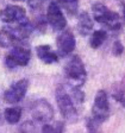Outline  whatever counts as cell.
<instances>
[{"mask_svg": "<svg viewBox=\"0 0 125 133\" xmlns=\"http://www.w3.org/2000/svg\"><path fill=\"white\" fill-rule=\"evenodd\" d=\"M55 97H56L58 109L61 112L63 119L67 122H69V124H75L78 121V118H79L78 109H76V106H75L74 101L70 97L69 93H68L67 88L63 84L57 86Z\"/></svg>", "mask_w": 125, "mask_h": 133, "instance_id": "obj_1", "label": "cell"}, {"mask_svg": "<svg viewBox=\"0 0 125 133\" xmlns=\"http://www.w3.org/2000/svg\"><path fill=\"white\" fill-rule=\"evenodd\" d=\"M64 76L70 86L82 87L87 80V71L80 56L74 55L64 65Z\"/></svg>", "mask_w": 125, "mask_h": 133, "instance_id": "obj_2", "label": "cell"}, {"mask_svg": "<svg viewBox=\"0 0 125 133\" xmlns=\"http://www.w3.org/2000/svg\"><path fill=\"white\" fill-rule=\"evenodd\" d=\"M92 13L95 22L100 24L106 25L110 30L118 31L122 28V23H120L119 14L117 12L111 11L108 7H106L101 3H95L92 5Z\"/></svg>", "mask_w": 125, "mask_h": 133, "instance_id": "obj_3", "label": "cell"}, {"mask_svg": "<svg viewBox=\"0 0 125 133\" xmlns=\"http://www.w3.org/2000/svg\"><path fill=\"white\" fill-rule=\"evenodd\" d=\"M110 116V103H108L107 94L105 90H98L94 97V103L92 107V118L98 122L103 124Z\"/></svg>", "mask_w": 125, "mask_h": 133, "instance_id": "obj_4", "label": "cell"}, {"mask_svg": "<svg viewBox=\"0 0 125 133\" xmlns=\"http://www.w3.org/2000/svg\"><path fill=\"white\" fill-rule=\"evenodd\" d=\"M30 58H31V51L29 48L22 46V45H16L6 55L5 64L10 69L16 68V66H25L29 64Z\"/></svg>", "mask_w": 125, "mask_h": 133, "instance_id": "obj_5", "label": "cell"}, {"mask_svg": "<svg viewBox=\"0 0 125 133\" xmlns=\"http://www.w3.org/2000/svg\"><path fill=\"white\" fill-rule=\"evenodd\" d=\"M31 114L36 122L48 124L54 118V109L45 99H38L31 105Z\"/></svg>", "mask_w": 125, "mask_h": 133, "instance_id": "obj_6", "label": "cell"}, {"mask_svg": "<svg viewBox=\"0 0 125 133\" xmlns=\"http://www.w3.org/2000/svg\"><path fill=\"white\" fill-rule=\"evenodd\" d=\"M29 88V81L26 78H22V80L14 82L13 84L10 86V88L6 89L5 93H4V100H5L7 103H14L20 102L23 99H24L26 91Z\"/></svg>", "mask_w": 125, "mask_h": 133, "instance_id": "obj_7", "label": "cell"}, {"mask_svg": "<svg viewBox=\"0 0 125 133\" xmlns=\"http://www.w3.org/2000/svg\"><path fill=\"white\" fill-rule=\"evenodd\" d=\"M47 22L55 31H61L67 26V19L56 1H51L47 10Z\"/></svg>", "mask_w": 125, "mask_h": 133, "instance_id": "obj_8", "label": "cell"}, {"mask_svg": "<svg viewBox=\"0 0 125 133\" xmlns=\"http://www.w3.org/2000/svg\"><path fill=\"white\" fill-rule=\"evenodd\" d=\"M57 44V55L58 57H66V56L70 55L74 51L75 45H76V41L70 30H64L63 32L57 37L56 41Z\"/></svg>", "mask_w": 125, "mask_h": 133, "instance_id": "obj_9", "label": "cell"}, {"mask_svg": "<svg viewBox=\"0 0 125 133\" xmlns=\"http://www.w3.org/2000/svg\"><path fill=\"white\" fill-rule=\"evenodd\" d=\"M0 19L7 24L20 23L26 20V12L20 6L8 5L0 11Z\"/></svg>", "mask_w": 125, "mask_h": 133, "instance_id": "obj_10", "label": "cell"}, {"mask_svg": "<svg viewBox=\"0 0 125 133\" xmlns=\"http://www.w3.org/2000/svg\"><path fill=\"white\" fill-rule=\"evenodd\" d=\"M36 54L38 56V58L41 59L43 63L45 64H53L57 63L60 57H58L57 52H55L50 45H38L36 48Z\"/></svg>", "mask_w": 125, "mask_h": 133, "instance_id": "obj_11", "label": "cell"}, {"mask_svg": "<svg viewBox=\"0 0 125 133\" xmlns=\"http://www.w3.org/2000/svg\"><path fill=\"white\" fill-rule=\"evenodd\" d=\"M93 25H94V22H93V19L87 12H81L79 14L78 30L81 36H87L93 30Z\"/></svg>", "mask_w": 125, "mask_h": 133, "instance_id": "obj_12", "label": "cell"}, {"mask_svg": "<svg viewBox=\"0 0 125 133\" xmlns=\"http://www.w3.org/2000/svg\"><path fill=\"white\" fill-rule=\"evenodd\" d=\"M5 120L8 124H17L22 118V108L20 107H8L4 112Z\"/></svg>", "mask_w": 125, "mask_h": 133, "instance_id": "obj_13", "label": "cell"}, {"mask_svg": "<svg viewBox=\"0 0 125 133\" xmlns=\"http://www.w3.org/2000/svg\"><path fill=\"white\" fill-rule=\"evenodd\" d=\"M107 39V32L105 30H97L93 32L89 41L92 49H98L105 43V41Z\"/></svg>", "mask_w": 125, "mask_h": 133, "instance_id": "obj_14", "label": "cell"}, {"mask_svg": "<svg viewBox=\"0 0 125 133\" xmlns=\"http://www.w3.org/2000/svg\"><path fill=\"white\" fill-rule=\"evenodd\" d=\"M64 132V124L62 121H56L54 124H44L42 126L41 133H63Z\"/></svg>", "mask_w": 125, "mask_h": 133, "instance_id": "obj_15", "label": "cell"}, {"mask_svg": "<svg viewBox=\"0 0 125 133\" xmlns=\"http://www.w3.org/2000/svg\"><path fill=\"white\" fill-rule=\"evenodd\" d=\"M58 3L70 16L76 14L79 10V0H58Z\"/></svg>", "mask_w": 125, "mask_h": 133, "instance_id": "obj_16", "label": "cell"}, {"mask_svg": "<svg viewBox=\"0 0 125 133\" xmlns=\"http://www.w3.org/2000/svg\"><path fill=\"white\" fill-rule=\"evenodd\" d=\"M68 93H69L70 97L73 99L74 103H79V105L83 103V101H85V93L82 91L81 87L70 86V89H69V91H68Z\"/></svg>", "mask_w": 125, "mask_h": 133, "instance_id": "obj_17", "label": "cell"}, {"mask_svg": "<svg viewBox=\"0 0 125 133\" xmlns=\"http://www.w3.org/2000/svg\"><path fill=\"white\" fill-rule=\"evenodd\" d=\"M86 128L88 133H100L101 128H100V124H98L93 118H87L86 119Z\"/></svg>", "mask_w": 125, "mask_h": 133, "instance_id": "obj_18", "label": "cell"}, {"mask_svg": "<svg viewBox=\"0 0 125 133\" xmlns=\"http://www.w3.org/2000/svg\"><path fill=\"white\" fill-rule=\"evenodd\" d=\"M20 133H36V127L33 125L32 121H25L24 124L20 126Z\"/></svg>", "mask_w": 125, "mask_h": 133, "instance_id": "obj_19", "label": "cell"}, {"mask_svg": "<svg viewBox=\"0 0 125 133\" xmlns=\"http://www.w3.org/2000/svg\"><path fill=\"white\" fill-rule=\"evenodd\" d=\"M123 52H124V45L122 44L120 41H116L112 46V54L114 56H120Z\"/></svg>", "mask_w": 125, "mask_h": 133, "instance_id": "obj_20", "label": "cell"}, {"mask_svg": "<svg viewBox=\"0 0 125 133\" xmlns=\"http://www.w3.org/2000/svg\"><path fill=\"white\" fill-rule=\"evenodd\" d=\"M112 96H113V99L116 100L117 102H119L120 105L125 108V93H124V90H117V91H114Z\"/></svg>", "mask_w": 125, "mask_h": 133, "instance_id": "obj_21", "label": "cell"}, {"mask_svg": "<svg viewBox=\"0 0 125 133\" xmlns=\"http://www.w3.org/2000/svg\"><path fill=\"white\" fill-rule=\"evenodd\" d=\"M43 1H44V0H28V4H29V6H30L31 8L37 10V8H39L42 6Z\"/></svg>", "mask_w": 125, "mask_h": 133, "instance_id": "obj_22", "label": "cell"}, {"mask_svg": "<svg viewBox=\"0 0 125 133\" xmlns=\"http://www.w3.org/2000/svg\"><path fill=\"white\" fill-rule=\"evenodd\" d=\"M123 12H124V18H125V4H123Z\"/></svg>", "mask_w": 125, "mask_h": 133, "instance_id": "obj_23", "label": "cell"}, {"mask_svg": "<svg viewBox=\"0 0 125 133\" xmlns=\"http://www.w3.org/2000/svg\"><path fill=\"white\" fill-rule=\"evenodd\" d=\"M16 1H22V0H16Z\"/></svg>", "mask_w": 125, "mask_h": 133, "instance_id": "obj_24", "label": "cell"}, {"mask_svg": "<svg viewBox=\"0 0 125 133\" xmlns=\"http://www.w3.org/2000/svg\"><path fill=\"white\" fill-rule=\"evenodd\" d=\"M0 122H1V119H0Z\"/></svg>", "mask_w": 125, "mask_h": 133, "instance_id": "obj_25", "label": "cell"}]
</instances>
